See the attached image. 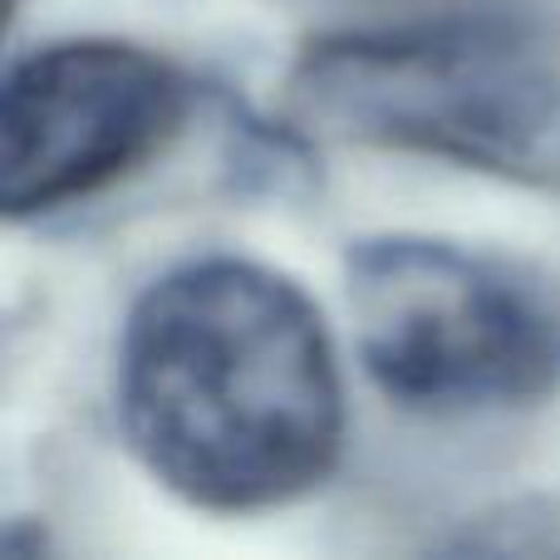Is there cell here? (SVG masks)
<instances>
[{
	"label": "cell",
	"mask_w": 560,
	"mask_h": 560,
	"mask_svg": "<svg viewBox=\"0 0 560 560\" xmlns=\"http://www.w3.org/2000/svg\"><path fill=\"white\" fill-rule=\"evenodd\" d=\"M114 408L143 472L222 516L315 492L345 443L325 315L246 256H197L148 280L118 335Z\"/></svg>",
	"instance_id": "1"
},
{
	"label": "cell",
	"mask_w": 560,
	"mask_h": 560,
	"mask_svg": "<svg viewBox=\"0 0 560 560\" xmlns=\"http://www.w3.org/2000/svg\"><path fill=\"white\" fill-rule=\"evenodd\" d=\"M290 98L345 143L560 187V45L516 20L319 35L300 49Z\"/></svg>",
	"instance_id": "2"
},
{
	"label": "cell",
	"mask_w": 560,
	"mask_h": 560,
	"mask_svg": "<svg viewBox=\"0 0 560 560\" xmlns=\"http://www.w3.org/2000/svg\"><path fill=\"white\" fill-rule=\"evenodd\" d=\"M354 354L388 404L423 418L532 408L560 394V280L438 236L345 252Z\"/></svg>",
	"instance_id": "3"
},
{
	"label": "cell",
	"mask_w": 560,
	"mask_h": 560,
	"mask_svg": "<svg viewBox=\"0 0 560 560\" xmlns=\"http://www.w3.org/2000/svg\"><path fill=\"white\" fill-rule=\"evenodd\" d=\"M192 84L128 39H49L10 65L0 202L39 217L143 167L183 128Z\"/></svg>",
	"instance_id": "4"
}]
</instances>
